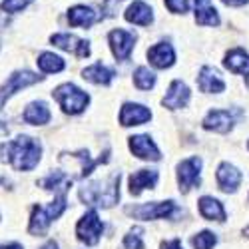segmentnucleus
Returning a JSON list of instances; mask_svg holds the SVG:
<instances>
[{"label":"nucleus","instance_id":"nucleus-1","mask_svg":"<svg viewBox=\"0 0 249 249\" xmlns=\"http://www.w3.org/2000/svg\"><path fill=\"white\" fill-rule=\"evenodd\" d=\"M0 158L16 172H30L42 158V143L30 136H18L16 140L0 143Z\"/></svg>","mask_w":249,"mask_h":249},{"label":"nucleus","instance_id":"nucleus-2","mask_svg":"<svg viewBox=\"0 0 249 249\" xmlns=\"http://www.w3.org/2000/svg\"><path fill=\"white\" fill-rule=\"evenodd\" d=\"M80 199L86 205H96L104 210L116 205L120 199V172L112 174L106 179H96L80 188Z\"/></svg>","mask_w":249,"mask_h":249},{"label":"nucleus","instance_id":"nucleus-3","mask_svg":"<svg viewBox=\"0 0 249 249\" xmlns=\"http://www.w3.org/2000/svg\"><path fill=\"white\" fill-rule=\"evenodd\" d=\"M64 210H66V194H60L56 199H52L46 205H34L28 225L30 235H44L50 223L64 213Z\"/></svg>","mask_w":249,"mask_h":249},{"label":"nucleus","instance_id":"nucleus-4","mask_svg":"<svg viewBox=\"0 0 249 249\" xmlns=\"http://www.w3.org/2000/svg\"><path fill=\"white\" fill-rule=\"evenodd\" d=\"M54 100L60 104V108L64 110L66 114L70 116H76V114H82L86 110L88 106V102H90V96L84 92V90H80L78 86L74 84H62L58 86L54 92H52Z\"/></svg>","mask_w":249,"mask_h":249},{"label":"nucleus","instance_id":"nucleus-5","mask_svg":"<svg viewBox=\"0 0 249 249\" xmlns=\"http://www.w3.org/2000/svg\"><path fill=\"white\" fill-rule=\"evenodd\" d=\"M126 213L136 217V219H143V221H150V219H170L178 213V205L176 201H152V203H142V205H132L126 207Z\"/></svg>","mask_w":249,"mask_h":249},{"label":"nucleus","instance_id":"nucleus-6","mask_svg":"<svg viewBox=\"0 0 249 249\" xmlns=\"http://www.w3.org/2000/svg\"><path fill=\"white\" fill-rule=\"evenodd\" d=\"M102 231H104V223L98 215L96 210H90L86 212L84 215L80 217L78 225H76V235L82 243H86V245H96L102 237Z\"/></svg>","mask_w":249,"mask_h":249},{"label":"nucleus","instance_id":"nucleus-7","mask_svg":"<svg viewBox=\"0 0 249 249\" xmlns=\"http://www.w3.org/2000/svg\"><path fill=\"white\" fill-rule=\"evenodd\" d=\"M40 80H42V76H38L30 70H18V72L10 74V78L2 84V88H0V108H2L8 102V98H12L18 90L28 88V86L36 84V82H40Z\"/></svg>","mask_w":249,"mask_h":249},{"label":"nucleus","instance_id":"nucleus-8","mask_svg":"<svg viewBox=\"0 0 249 249\" xmlns=\"http://www.w3.org/2000/svg\"><path fill=\"white\" fill-rule=\"evenodd\" d=\"M199 174H201V158L192 156L178 163V183L179 192L188 194L192 188L199 185Z\"/></svg>","mask_w":249,"mask_h":249},{"label":"nucleus","instance_id":"nucleus-9","mask_svg":"<svg viewBox=\"0 0 249 249\" xmlns=\"http://www.w3.org/2000/svg\"><path fill=\"white\" fill-rule=\"evenodd\" d=\"M108 40H110V48H112V54L116 56V60L126 62L132 56V50H134V44H136V36L132 32L116 28V30L110 32Z\"/></svg>","mask_w":249,"mask_h":249},{"label":"nucleus","instance_id":"nucleus-10","mask_svg":"<svg viewBox=\"0 0 249 249\" xmlns=\"http://www.w3.org/2000/svg\"><path fill=\"white\" fill-rule=\"evenodd\" d=\"M50 42L56 48L66 50V52H70V54H74L78 58H88L90 56V42L88 40H82V38L74 36V34H68V32L54 34V36H50Z\"/></svg>","mask_w":249,"mask_h":249},{"label":"nucleus","instance_id":"nucleus-11","mask_svg":"<svg viewBox=\"0 0 249 249\" xmlns=\"http://www.w3.org/2000/svg\"><path fill=\"white\" fill-rule=\"evenodd\" d=\"M239 116V110H212L203 118V128L210 130V132H217V134H227L233 124H235V118Z\"/></svg>","mask_w":249,"mask_h":249},{"label":"nucleus","instance_id":"nucleus-12","mask_svg":"<svg viewBox=\"0 0 249 249\" xmlns=\"http://www.w3.org/2000/svg\"><path fill=\"white\" fill-rule=\"evenodd\" d=\"M152 120V112L142 106V104H124L122 110H120V124L124 128H130V126H142Z\"/></svg>","mask_w":249,"mask_h":249},{"label":"nucleus","instance_id":"nucleus-13","mask_svg":"<svg viewBox=\"0 0 249 249\" xmlns=\"http://www.w3.org/2000/svg\"><path fill=\"white\" fill-rule=\"evenodd\" d=\"M241 172L235 168V165L231 163H221L219 168H217V174H215V179H217V185H219V190L225 192V194H233L237 192L239 188V183H241Z\"/></svg>","mask_w":249,"mask_h":249},{"label":"nucleus","instance_id":"nucleus-14","mask_svg":"<svg viewBox=\"0 0 249 249\" xmlns=\"http://www.w3.org/2000/svg\"><path fill=\"white\" fill-rule=\"evenodd\" d=\"M130 150L134 156H138L140 160H148V161H158L161 158L158 146L154 143V140L150 136H132L130 138Z\"/></svg>","mask_w":249,"mask_h":249},{"label":"nucleus","instance_id":"nucleus-15","mask_svg":"<svg viewBox=\"0 0 249 249\" xmlns=\"http://www.w3.org/2000/svg\"><path fill=\"white\" fill-rule=\"evenodd\" d=\"M190 102V88L183 84L181 80H174L170 84V90L168 94L163 96L161 104L163 108H170V110H179V108H185Z\"/></svg>","mask_w":249,"mask_h":249},{"label":"nucleus","instance_id":"nucleus-16","mask_svg":"<svg viewBox=\"0 0 249 249\" xmlns=\"http://www.w3.org/2000/svg\"><path fill=\"white\" fill-rule=\"evenodd\" d=\"M148 60L154 68L165 70V68H172L174 62H176V52L172 48V44L168 42H158L148 50Z\"/></svg>","mask_w":249,"mask_h":249},{"label":"nucleus","instance_id":"nucleus-17","mask_svg":"<svg viewBox=\"0 0 249 249\" xmlns=\"http://www.w3.org/2000/svg\"><path fill=\"white\" fill-rule=\"evenodd\" d=\"M197 86L205 94H221L225 90V82L221 80L219 72L212 66H203L197 76Z\"/></svg>","mask_w":249,"mask_h":249},{"label":"nucleus","instance_id":"nucleus-18","mask_svg":"<svg viewBox=\"0 0 249 249\" xmlns=\"http://www.w3.org/2000/svg\"><path fill=\"white\" fill-rule=\"evenodd\" d=\"M223 66L233 72V74H241L249 86V54L241 48H233L225 54V60H223Z\"/></svg>","mask_w":249,"mask_h":249},{"label":"nucleus","instance_id":"nucleus-19","mask_svg":"<svg viewBox=\"0 0 249 249\" xmlns=\"http://www.w3.org/2000/svg\"><path fill=\"white\" fill-rule=\"evenodd\" d=\"M158 183V172L156 170H140L136 174L130 176V194L132 196H140L143 190H154Z\"/></svg>","mask_w":249,"mask_h":249},{"label":"nucleus","instance_id":"nucleus-20","mask_svg":"<svg viewBox=\"0 0 249 249\" xmlns=\"http://www.w3.org/2000/svg\"><path fill=\"white\" fill-rule=\"evenodd\" d=\"M72 181H74V178H72L70 174L62 172V170H56L54 174L46 176L44 179H40L38 185H40L42 190H46V192H60V194H66V192L70 190Z\"/></svg>","mask_w":249,"mask_h":249},{"label":"nucleus","instance_id":"nucleus-21","mask_svg":"<svg viewBox=\"0 0 249 249\" xmlns=\"http://www.w3.org/2000/svg\"><path fill=\"white\" fill-rule=\"evenodd\" d=\"M98 18H100L98 12L92 6H86V4H78V6H72L68 10V22H70V26L88 28V26H92L96 22Z\"/></svg>","mask_w":249,"mask_h":249},{"label":"nucleus","instance_id":"nucleus-22","mask_svg":"<svg viewBox=\"0 0 249 249\" xmlns=\"http://www.w3.org/2000/svg\"><path fill=\"white\" fill-rule=\"evenodd\" d=\"M126 20L132 24H138V26H150L154 22V12L146 2L136 0V2H132L126 10Z\"/></svg>","mask_w":249,"mask_h":249},{"label":"nucleus","instance_id":"nucleus-23","mask_svg":"<svg viewBox=\"0 0 249 249\" xmlns=\"http://www.w3.org/2000/svg\"><path fill=\"white\" fill-rule=\"evenodd\" d=\"M197 207H199V215L207 221H225V210L223 205L215 199V197H210V196H203L199 201H197Z\"/></svg>","mask_w":249,"mask_h":249},{"label":"nucleus","instance_id":"nucleus-24","mask_svg":"<svg viewBox=\"0 0 249 249\" xmlns=\"http://www.w3.org/2000/svg\"><path fill=\"white\" fill-rule=\"evenodd\" d=\"M82 78L92 82V84H100V86H108L110 82L116 78V72L108 66H104L102 62H96V64L88 66L84 72H82Z\"/></svg>","mask_w":249,"mask_h":249},{"label":"nucleus","instance_id":"nucleus-25","mask_svg":"<svg viewBox=\"0 0 249 249\" xmlns=\"http://www.w3.org/2000/svg\"><path fill=\"white\" fill-rule=\"evenodd\" d=\"M196 22L201 26H217L219 14L213 8L212 0H196Z\"/></svg>","mask_w":249,"mask_h":249},{"label":"nucleus","instance_id":"nucleus-26","mask_svg":"<svg viewBox=\"0 0 249 249\" xmlns=\"http://www.w3.org/2000/svg\"><path fill=\"white\" fill-rule=\"evenodd\" d=\"M22 118H24L26 124H30V126H44V124L50 122L52 116H50V110H48V106L44 102H32L30 106L24 110Z\"/></svg>","mask_w":249,"mask_h":249},{"label":"nucleus","instance_id":"nucleus-27","mask_svg":"<svg viewBox=\"0 0 249 249\" xmlns=\"http://www.w3.org/2000/svg\"><path fill=\"white\" fill-rule=\"evenodd\" d=\"M36 64H38V68L42 70V72H46V74H56V72H62L64 70V60H62L60 56H56V54H52V52H42L38 56V60H36Z\"/></svg>","mask_w":249,"mask_h":249},{"label":"nucleus","instance_id":"nucleus-28","mask_svg":"<svg viewBox=\"0 0 249 249\" xmlns=\"http://www.w3.org/2000/svg\"><path fill=\"white\" fill-rule=\"evenodd\" d=\"M134 84L140 90H152L156 86V74L146 66H140L134 72Z\"/></svg>","mask_w":249,"mask_h":249},{"label":"nucleus","instance_id":"nucleus-29","mask_svg":"<svg viewBox=\"0 0 249 249\" xmlns=\"http://www.w3.org/2000/svg\"><path fill=\"white\" fill-rule=\"evenodd\" d=\"M215 243H217V237L212 231H199V233H196L192 237L194 249H212Z\"/></svg>","mask_w":249,"mask_h":249},{"label":"nucleus","instance_id":"nucleus-30","mask_svg":"<svg viewBox=\"0 0 249 249\" xmlns=\"http://www.w3.org/2000/svg\"><path fill=\"white\" fill-rule=\"evenodd\" d=\"M142 227H134V230L124 237V247L126 249H143V241H142Z\"/></svg>","mask_w":249,"mask_h":249},{"label":"nucleus","instance_id":"nucleus-31","mask_svg":"<svg viewBox=\"0 0 249 249\" xmlns=\"http://www.w3.org/2000/svg\"><path fill=\"white\" fill-rule=\"evenodd\" d=\"M30 2H32V0H4L2 6H0V10L8 12V14H16L20 10H24Z\"/></svg>","mask_w":249,"mask_h":249},{"label":"nucleus","instance_id":"nucleus-32","mask_svg":"<svg viewBox=\"0 0 249 249\" xmlns=\"http://www.w3.org/2000/svg\"><path fill=\"white\" fill-rule=\"evenodd\" d=\"M165 6L174 14H185L190 10V0H165Z\"/></svg>","mask_w":249,"mask_h":249},{"label":"nucleus","instance_id":"nucleus-33","mask_svg":"<svg viewBox=\"0 0 249 249\" xmlns=\"http://www.w3.org/2000/svg\"><path fill=\"white\" fill-rule=\"evenodd\" d=\"M161 249H183V247H181V241L179 239H172V241H163L161 243Z\"/></svg>","mask_w":249,"mask_h":249},{"label":"nucleus","instance_id":"nucleus-34","mask_svg":"<svg viewBox=\"0 0 249 249\" xmlns=\"http://www.w3.org/2000/svg\"><path fill=\"white\" fill-rule=\"evenodd\" d=\"M221 2H223L225 6H243V4L249 2V0H221Z\"/></svg>","mask_w":249,"mask_h":249},{"label":"nucleus","instance_id":"nucleus-35","mask_svg":"<svg viewBox=\"0 0 249 249\" xmlns=\"http://www.w3.org/2000/svg\"><path fill=\"white\" fill-rule=\"evenodd\" d=\"M0 249H24L20 243H6V245H0Z\"/></svg>","mask_w":249,"mask_h":249},{"label":"nucleus","instance_id":"nucleus-36","mask_svg":"<svg viewBox=\"0 0 249 249\" xmlns=\"http://www.w3.org/2000/svg\"><path fill=\"white\" fill-rule=\"evenodd\" d=\"M40 249H58V243H56V241H48L46 245H42Z\"/></svg>","mask_w":249,"mask_h":249},{"label":"nucleus","instance_id":"nucleus-37","mask_svg":"<svg viewBox=\"0 0 249 249\" xmlns=\"http://www.w3.org/2000/svg\"><path fill=\"white\" fill-rule=\"evenodd\" d=\"M245 235H247V237H249V230H245Z\"/></svg>","mask_w":249,"mask_h":249}]
</instances>
